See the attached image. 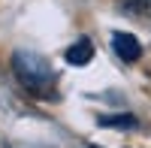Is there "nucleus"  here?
<instances>
[{
    "label": "nucleus",
    "mask_w": 151,
    "mask_h": 148,
    "mask_svg": "<svg viewBox=\"0 0 151 148\" xmlns=\"http://www.w3.org/2000/svg\"><path fill=\"white\" fill-rule=\"evenodd\" d=\"M12 73L15 79L27 88L30 94H52L55 88V73L48 67V60L36 52H15L12 55Z\"/></svg>",
    "instance_id": "1"
},
{
    "label": "nucleus",
    "mask_w": 151,
    "mask_h": 148,
    "mask_svg": "<svg viewBox=\"0 0 151 148\" xmlns=\"http://www.w3.org/2000/svg\"><path fill=\"white\" fill-rule=\"evenodd\" d=\"M112 52H115L124 64H133V60L142 57V45H139V40H136L133 33L115 30V33H112Z\"/></svg>",
    "instance_id": "2"
},
{
    "label": "nucleus",
    "mask_w": 151,
    "mask_h": 148,
    "mask_svg": "<svg viewBox=\"0 0 151 148\" xmlns=\"http://www.w3.org/2000/svg\"><path fill=\"white\" fill-rule=\"evenodd\" d=\"M64 57H67V64H73V67H85L88 60L94 57V45H91V40H79V42H73L67 52H64Z\"/></svg>",
    "instance_id": "3"
},
{
    "label": "nucleus",
    "mask_w": 151,
    "mask_h": 148,
    "mask_svg": "<svg viewBox=\"0 0 151 148\" xmlns=\"http://www.w3.org/2000/svg\"><path fill=\"white\" fill-rule=\"evenodd\" d=\"M100 124H115V127H133L136 121L124 115V118H103V121H100Z\"/></svg>",
    "instance_id": "4"
},
{
    "label": "nucleus",
    "mask_w": 151,
    "mask_h": 148,
    "mask_svg": "<svg viewBox=\"0 0 151 148\" xmlns=\"http://www.w3.org/2000/svg\"><path fill=\"white\" fill-rule=\"evenodd\" d=\"M142 3H145V6H148V9H151V0H142Z\"/></svg>",
    "instance_id": "5"
}]
</instances>
